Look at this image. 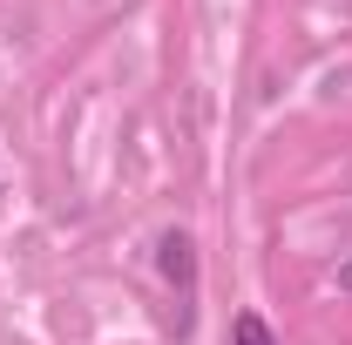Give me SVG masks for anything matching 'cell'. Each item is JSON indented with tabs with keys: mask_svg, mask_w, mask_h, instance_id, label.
I'll list each match as a JSON object with an SVG mask.
<instances>
[{
	"mask_svg": "<svg viewBox=\"0 0 352 345\" xmlns=\"http://www.w3.org/2000/svg\"><path fill=\"white\" fill-rule=\"evenodd\" d=\"M230 345H278V339H271V325H264L258 311H237L230 318Z\"/></svg>",
	"mask_w": 352,
	"mask_h": 345,
	"instance_id": "2",
	"label": "cell"
},
{
	"mask_svg": "<svg viewBox=\"0 0 352 345\" xmlns=\"http://www.w3.org/2000/svg\"><path fill=\"white\" fill-rule=\"evenodd\" d=\"M339 291H352V258H346V264H339Z\"/></svg>",
	"mask_w": 352,
	"mask_h": 345,
	"instance_id": "3",
	"label": "cell"
},
{
	"mask_svg": "<svg viewBox=\"0 0 352 345\" xmlns=\"http://www.w3.org/2000/svg\"><path fill=\"white\" fill-rule=\"evenodd\" d=\"M156 251H163V278H170V285L183 278V291H190V278H197V258H190V251H197V244H190L183 230H170V237H163Z\"/></svg>",
	"mask_w": 352,
	"mask_h": 345,
	"instance_id": "1",
	"label": "cell"
}]
</instances>
